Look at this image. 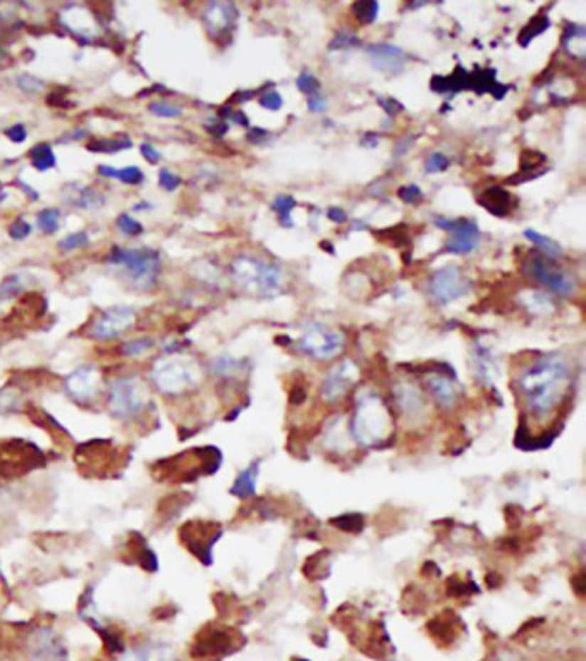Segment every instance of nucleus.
<instances>
[{
  "label": "nucleus",
  "instance_id": "obj_44",
  "mask_svg": "<svg viewBox=\"0 0 586 661\" xmlns=\"http://www.w3.org/2000/svg\"><path fill=\"white\" fill-rule=\"evenodd\" d=\"M90 243V236L88 233L85 231H80V233H73L68 234L64 239H60L59 248L62 251H71V250H78V248L86 246Z\"/></svg>",
  "mask_w": 586,
  "mask_h": 661
},
{
  "label": "nucleus",
  "instance_id": "obj_32",
  "mask_svg": "<svg viewBox=\"0 0 586 661\" xmlns=\"http://www.w3.org/2000/svg\"><path fill=\"white\" fill-rule=\"evenodd\" d=\"M325 444L327 448L334 449V452H344L348 446V437H346V431L342 427L341 419H334L332 424L329 425L325 431Z\"/></svg>",
  "mask_w": 586,
  "mask_h": 661
},
{
  "label": "nucleus",
  "instance_id": "obj_18",
  "mask_svg": "<svg viewBox=\"0 0 586 661\" xmlns=\"http://www.w3.org/2000/svg\"><path fill=\"white\" fill-rule=\"evenodd\" d=\"M68 652L57 634L50 629H40L31 642V661H64Z\"/></svg>",
  "mask_w": 586,
  "mask_h": 661
},
{
  "label": "nucleus",
  "instance_id": "obj_28",
  "mask_svg": "<svg viewBox=\"0 0 586 661\" xmlns=\"http://www.w3.org/2000/svg\"><path fill=\"white\" fill-rule=\"evenodd\" d=\"M97 172L100 176L105 177H117L119 181L126 184H139L143 183V172L142 169L136 167V165H129V167L124 169H115L112 165H98Z\"/></svg>",
  "mask_w": 586,
  "mask_h": 661
},
{
  "label": "nucleus",
  "instance_id": "obj_43",
  "mask_svg": "<svg viewBox=\"0 0 586 661\" xmlns=\"http://www.w3.org/2000/svg\"><path fill=\"white\" fill-rule=\"evenodd\" d=\"M212 370L213 374L222 375V378H229V375H234L239 370V362L230 357H218L212 362Z\"/></svg>",
  "mask_w": 586,
  "mask_h": 661
},
{
  "label": "nucleus",
  "instance_id": "obj_19",
  "mask_svg": "<svg viewBox=\"0 0 586 661\" xmlns=\"http://www.w3.org/2000/svg\"><path fill=\"white\" fill-rule=\"evenodd\" d=\"M395 402H398L399 410L407 419H416L425 413V400L420 390H416L411 384H398L394 390Z\"/></svg>",
  "mask_w": 586,
  "mask_h": 661
},
{
  "label": "nucleus",
  "instance_id": "obj_54",
  "mask_svg": "<svg viewBox=\"0 0 586 661\" xmlns=\"http://www.w3.org/2000/svg\"><path fill=\"white\" fill-rule=\"evenodd\" d=\"M327 107V98L320 93H313L308 97V109L311 113H324Z\"/></svg>",
  "mask_w": 586,
  "mask_h": 661
},
{
  "label": "nucleus",
  "instance_id": "obj_4",
  "mask_svg": "<svg viewBox=\"0 0 586 661\" xmlns=\"http://www.w3.org/2000/svg\"><path fill=\"white\" fill-rule=\"evenodd\" d=\"M230 271L239 286L257 291L260 295H272L282 283V272L275 264L262 262L247 255H241L234 260Z\"/></svg>",
  "mask_w": 586,
  "mask_h": 661
},
{
  "label": "nucleus",
  "instance_id": "obj_2",
  "mask_svg": "<svg viewBox=\"0 0 586 661\" xmlns=\"http://www.w3.org/2000/svg\"><path fill=\"white\" fill-rule=\"evenodd\" d=\"M392 419L385 403L375 392L358 398L351 419V436L363 446H375L390 436Z\"/></svg>",
  "mask_w": 586,
  "mask_h": 661
},
{
  "label": "nucleus",
  "instance_id": "obj_25",
  "mask_svg": "<svg viewBox=\"0 0 586 661\" xmlns=\"http://www.w3.org/2000/svg\"><path fill=\"white\" fill-rule=\"evenodd\" d=\"M474 374H476L478 381L481 382H492L494 375L497 372V365H495V358L492 351L484 346H478L474 350Z\"/></svg>",
  "mask_w": 586,
  "mask_h": 661
},
{
  "label": "nucleus",
  "instance_id": "obj_1",
  "mask_svg": "<svg viewBox=\"0 0 586 661\" xmlns=\"http://www.w3.org/2000/svg\"><path fill=\"white\" fill-rule=\"evenodd\" d=\"M571 381V365L559 353L536 358L519 375V391L535 417H545L559 405Z\"/></svg>",
  "mask_w": 586,
  "mask_h": 661
},
{
  "label": "nucleus",
  "instance_id": "obj_26",
  "mask_svg": "<svg viewBox=\"0 0 586 661\" xmlns=\"http://www.w3.org/2000/svg\"><path fill=\"white\" fill-rule=\"evenodd\" d=\"M257 479H258V464L255 462V464L246 467V469L238 475V479L234 481V486L230 487V494L239 496V498H247V496L255 494V489H257Z\"/></svg>",
  "mask_w": 586,
  "mask_h": 661
},
{
  "label": "nucleus",
  "instance_id": "obj_3",
  "mask_svg": "<svg viewBox=\"0 0 586 661\" xmlns=\"http://www.w3.org/2000/svg\"><path fill=\"white\" fill-rule=\"evenodd\" d=\"M45 454L28 439H0V479L9 481L41 469Z\"/></svg>",
  "mask_w": 586,
  "mask_h": 661
},
{
  "label": "nucleus",
  "instance_id": "obj_40",
  "mask_svg": "<svg viewBox=\"0 0 586 661\" xmlns=\"http://www.w3.org/2000/svg\"><path fill=\"white\" fill-rule=\"evenodd\" d=\"M148 109H150L151 114L159 115V118H167V119L179 118V115L183 114V109H181L179 105H176V103H171V102H165V100H156L154 103H150Z\"/></svg>",
  "mask_w": 586,
  "mask_h": 661
},
{
  "label": "nucleus",
  "instance_id": "obj_9",
  "mask_svg": "<svg viewBox=\"0 0 586 661\" xmlns=\"http://www.w3.org/2000/svg\"><path fill=\"white\" fill-rule=\"evenodd\" d=\"M435 226L447 231L449 238L445 250L454 255H469L480 246V227L472 219H444L437 217Z\"/></svg>",
  "mask_w": 586,
  "mask_h": 661
},
{
  "label": "nucleus",
  "instance_id": "obj_42",
  "mask_svg": "<svg viewBox=\"0 0 586 661\" xmlns=\"http://www.w3.org/2000/svg\"><path fill=\"white\" fill-rule=\"evenodd\" d=\"M115 224H117L119 231H121L122 234H126V236H139V234L143 233L142 222L136 221V219H133L131 216H127V214L119 216L117 221H115Z\"/></svg>",
  "mask_w": 586,
  "mask_h": 661
},
{
  "label": "nucleus",
  "instance_id": "obj_15",
  "mask_svg": "<svg viewBox=\"0 0 586 661\" xmlns=\"http://www.w3.org/2000/svg\"><path fill=\"white\" fill-rule=\"evenodd\" d=\"M358 367L351 360H342L325 375L321 384V398L327 403L339 402L349 387L356 382Z\"/></svg>",
  "mask_w": 586,
  "mask_h": 661
},
{
  "label": "nucleus",
  "instance_id": "obj_46",
  "mask_svg": "<svg viewBox=\"0 0 586 661\" xmlns=\"http://www.w3.org/2000/svg\"><path fill=\"white\" fill-rule=\"evenodd\" d=\"M358 41L360 40H358L356 33H353L349 30H341L336 35V38L332 40V43H330V48H334V51H341V48H348V47H353V45H358Z\"/></svg>",
  "mask_w": 586,
  "mask_h": 661
},
{
  "label": "nucleus",
  "instance_id": "obj_50",
  "mask_svg": "<svg viewBox=\"0 0 586 661\" xmlns=\"http://www.w3.org/2000/svg\"><path fill=\"white\" fill-rule=\"evenodd\" d=\"M159 183L164 189H167V192H174V189L179 188L181 183H183V179H181L177 175H174V172L167 171V169H162L159 175Z\"/></svg>",
  "mask_w": 586,
  "mask_h": 661
},
{
  "label": "nucleus",
  "instance_id": "obj_41",
  "mask_svg": "<svg viewBox=\"0 0 586 661\" xmlns=\"http://www.w3.org/2000/svg\"><path fill=\"white\" fill-rule=\"evenodd\" d=\"M525 303H528V307H530L531 312H536V313H548L554 310L552 300L543 295V293H530V295H528V300H525Z\"/></svg>",
  "mask_w": 586,
  "mask_h": 661
},
{
  "label": "nucleus",
  "instance_id": "obj_7",
  "mask_svg": "<svg viewBox=\"0 0 586 661\" xmlns=\"http://www.w3.org/2000/svg\"><path fill=\"white\" fill-rule=\"evenodd\" d=\"M198 367L186 358H164L155 363L151 379L164 395H181L198 382Z\"/></svg>",
  "mask_w": 586,
  "mask_h": 661
},
{
  "label": "nucleus",
  "instance_id": "obj_12",
  "mask_svg": "<svg viewBox=\"0 0 586 661\" xmlns=\"http://www.w3.org/2000/svg\"><path fill=\"white\" fill-rule=\"evenodd\" d=\"M528 271L536 283L550 289L552 293L559 296H571L576 289L575 278L568 272L560 271L552 262H548L543 255H533L528 262Z\"/></svg>",
  "mask_w": 586,
  "mask_h": 661
},
{
  "label": "nucleus",
  "instance_id": "obj_11",
  "mask_svg": "<svg viewBox=\"0 0 586 661\" xmlns=\"http://www.w3.org/2000/svg\"><path fill=\"white\" fill-rule=\"evenodd\" d=\"M220 536V527L210 522H186L179 529V539L198 560L212 563V546Z\"/></svg>",
  "mask_w": 586,
  "mask_h": 661
},
{
  "label": "nucleus",
  "instance_id": "obj_37",
  "mask_svg": "<svg viewBox=\"0 0 586 661\" xmlns=\"http://www.w3.org/2000/svg\"><path fill=\"white\" fill-rule=\"evenodd\" d=\"M38 227L43 233L53 234L60 226V212L59 209H43L38 212Z\"/></svg>",
  "mask_w": 586,
  "mask_h": 661
},
{
  "label": "nucleus",
  "instance_id": "obj_49",
  "mask_svg": "<svg viewBox=\"0 0 586 661\" xmlns=\"http://www.w3.org/2000/svg\"><path fill=\"white\" fill-rule=\"evenodd\" d=\"M398 195L404 204H416L420 198H423V192L416 184H407L398 189Z\"/></svg>",
  "mask_w": 586,
  "mask_h": 661
},
{
  "label": "nucleus",
  "instance_id": "obj_21",
  "mask_svg": "<svg viewBox=\"0 0 586 661\" xmlns=\"http://www.w3.org/2000/svg\"><path fill=\"white\" fill-rule=\"evenodd\" d=\"M478 204L484 209L489 210L490 214L499 217H504L513 209V197L507 189L501 188V186H490L486 188L480 197H478Z\"/></svg>",
  "mask_w": 586,
  "mask_h": 661
},
{
  "label": "nucleus",
  "instance_id": "obj_48",
  "mask_svg": "<svg viewBox=\"0 0 586 661\" xmlns=\"http://www.w3.org/2000/svg\"><path fill=\"white\" fill-rule=\"evenodd\" d=\"M296 86H298L299 92L307 93L308 97L313 93H319V90H320L319 80H316V78L309 73L301 74V76L298 78V81H296Z\"/></svg>",
  "mask_w": 586,
  "mask_h": 661
},
{
  "label": "nucleus",
  "instance_id": "obj_27",
  "mask_svg": "<svg viewBox=\"0 0 586 661\" xmlns=\"http://www.w3.org/2000/svg\"><path fill=\"white\" fill-rule=\"evenodd\" d=\"M563 45L571 57H585L586 51V36L585 28L580 24H569L564 31Z\"/></svg>",
  "mask_w": 586,
  "mask_h": 661
},
{
  "label": "nucleus",
  "instance_id": "obj_53",
  "mask_svg": "<svg viewBox=\"0 0 586 661\" xmlns=\"http://www.w3.org/2000/svg\"><path fill=\"white\" fill-rule=\"evenodd\" d=\"M6 136L11 140V142L23 143L28 136L26 127H24L23 124H12L11 127H7L6 130Z\"/></svg>",
  "mask_w": 586,
  "mask_h": 661
},
{
  "label": "nucleus",
  "instance_id": "obj_29",
  "mask_svg": "<svg viewBox=\"0 0 586 661\" xmlns=\"http://www.w3.org/2000/svg\"><path fill=\"white\" fill-rule=\"evenodd\" d=\"M525 238L530 239L531 243H535V245L538 246L540 250H542L543 257H547V259L563 257V254H564L563 246H560L557 241H554L552 238L545 236V234L536 233V231H533V229H526L525 231Z\"/></svg>",
  "mask_w": 586,
  "mask_h": 661
},
{
  "label": "nucleus",
  "instance_id": "obj_36",
  "mask_svg": "<svg viewBox=\"0 0 586 661\" xmlns=\"http://www.w3.org/2000/svg\"><path fill=\"white\" fill-rule=\"evenodd\" d=\"M353 12L361 24H370L377 19L378 4L373 0H361V2L353 4Z\"/></svg>",
  "mask_w": 586,
  "mask_h": 661
},
{
  "label": "nucleus",
  "instance_id": "obj_47",
  "mask_svg": "<svg viewBox=\"0 0 586 661\" xmlns=\"http://www.w3.org/2000/svg\"><path fill=\"white\" fill-rule=\"evenodd\" d=\"M18 86L23 90L24 93L35 95V93H40L41 90L45 88V83L38 80V78L30 76V74H23V76L18 78Z\"/></svg>",
  "mask_w": 586,
  "mask_h": 661
},
{
  "label": "nucleus",
  "instance_id": "obj_14",
  "mask_svg": "<svg viewBox=\"0 0 586 661\" xmlns=\"http://www.w3.org/2000/svg\"><path fill=\"white\" fill-rule=\"evenodd\" d=\"M136 321V310L131 307H112L102 313L95 321L92 328V336L100 341L115 340L122 336L126 330L133 328Z\"/></svg>",
  "mask_w": 586,
  "mask_h": 661
},
{
  "label": "nucleus",
  "instance_id": "obj_38",
  "mask_svg": "<svg viewBox=\"0 0 586 661\" xmlns=\"http://www.w3.org/2000/svg\"><path fill=\"white\" fill-rule=\"evenodd\" d=\"M547 162V157L536 150H525L521 155V175L530 177V172Z\"/></svg>",
  "mask_w": 586,
  "mask_h": 661
},
{
  "label": "nucleus",
  "instance_id": "obj_20",
  "mask_svg": "<svg viewBox=\"0 0 586 661\" xmlns=\"http://www.w3.org/2000/svg\"><path fill=\"white\" fill-rule=\"evenodd\" d=\"M64 200L69 205L76 207V209H100L105 204V197L102 195L97 189L90 188V186H80V184H69L68 189H64Z\"/></svg>",
  "mask_w": 586,
  "mask_h": 661
},
{
  "label": "nucleus",
  "instance_id": "obj_23",
  "mask_svg": "<svg viewBox=\"0 0 586 661\" xmlns=\"http://www.w3.org/2000/svg\"><path fill=\"white\" fill-rule=\"evenodd\" d=\"M62 21H64L65 26L73 33H76V35L90 36L92 33H95V21L92 14L82 9V7H69L68 11L62 12Z\"/></svg>",
  "mask_w": 586,
  "mask_h": 661
},
{
  "label": "nucleus",
  "instance_id": "obj_34",
  "mask_svg": "<svg viewBox=\"0 0 586 661\" xmlns=\"http://www.w3.org/2000/svg\"><path fill=\"white\" fill-rule=\"evenodd\" d=\"M296 207V200L291 195H279L272 204V209L277 212L280 224L291 227L292 226V219H291V212L294 210Z\"/></svg>",
  "mask_w": 586,
  "mask_h": 661
},
{
  "label": "nucleus",
  "instance_id": "obj_52",
  "mask_svg": "<svg viewBox=\"0 0 586 661\" xmlns=\"http://www.w3.org/2000/svg\"><path fill=\"white\" fill-rule=\"evenodd\" d=\"M260 105L267 110H279L282 107V97L277 92H268L260 97Z\"/></svg>",
  "mask_w": 586,
  "mask_h": 661
},
{
  "label": "nucleus",
  "instance_id": "obj_35",
  "mask_svg": "<svg viewBox=\"0 0 586 661\" xmlns=\"http://www.w3.org/2000/svg\"><path fill=\"white\" fill-rule=\"evenodd\" d=\"M21 396L19 392L12 387H4L0 390V415H9L21 410Z\"/></svg>",
  "mask_w": 586,
  "mask_h": 661
},
{
  "label": "nucleus",
  "instance_id": "obj_31",
  "mask_svg": "<svg viewBox=\"0 0 586 661\" xmlns=\"http://www.w3.org/2000/svg\"><path fill=\"white\" fill-rule=\"evenodd\" d=\"M30 159L31 164L35 165V169L38 171H48L55 165V155H53L52 147L48 143H40L36 147H33L30 150Z\"/></svg>",
  "mask_w": 586,
  "mask_h": 661
},
{
  "label": "nucleus",
  "instance_id": "obj_13",
  "mask_svg": "<svg viewBox=\"0 0 586 661\" xmlns=\"http://www.w3.org/2000/svg\"><path fill=\"white\" fill-rule=\"evenodd\" d=\"M65 392L78 403H92L100 395L102 374L97 365H81L68 375L64 382Z\"/></svg>",
  "mask_w": 586,
  "mask_h": 661
},
{
  "label": "nucleus",
  "instance_id": "obj_16",
  "mask_svg": "<svg viewBox=\"0 0 586 661\" xmlns=\"http://www.w3.org/2000/svg\"><path fill=\"white\" fill-rule=\"evenodd\" d=\"M238 11L233 4L212 2L206 6L203 21L208 35L213 40H222L236 26Z\"/></svg>",
  "mask_w": 586,
  "mask_h": 661
},
{
  "label": "nucleus",
  "instance_id": "obj_5",
  "mask_svg": "<svg viewBox=\"0 0 586 661\" xmlns=\"http://www.w3.org/2000/svg\"><path fill=\"white\" fill-rule=\"evenodd\" d=\"M107 262L114 266H124L136 288L148 289L155 284L160 272L159 254L146 248L131 250V248H117L110 251Z\"/></svg>",
  "mask_w": 586,
  "mask_h": 661
},
{
  "label": "nucleus",
  "instance_id": "obj_56",
  "mask_svg": "<svg viewBox=\"0 0 586 661\" xmlns=\"http://www.w3.org/2000/svg\"><path fill=\"white\" fill-rule=\"evenodd\" d=\"M142 155L150 164H156L160 160V152L156 150L154 145H150V143H143L142 145Z\"/></svg>",
  "mask_w": 586,
  "mask_h": 661
},
{
  "label": "nucleus",
  "instance_id": "obj_39",
  "mask_svg": "<svg viewBox=\"0 0 586 661\" xmlns=\"http://www.w3.org/2000/svg\"><path fill=\"white\" fill-rule=\"evenodd\" d=\"M154 340L150 338H138V340H131L122 345V353L127 357H139V355L146 353L148 350L154 348Z\"/></svg>",
  "mask_w": 586,
  "mask_h": 661
},
{
  "label": "nucleus",
  "instance_id": "obj_17",
  "mask_svg": "<svg viewBox=\"0 0 586 661\" xmlns=\"http://www.w3.org/2000/svg\"><path fill=\"white\" fill-rule=\"evenodd\" d=\"M366 57H368L370 64L373 66L377 71L382 73H401L404 64H406L407 56L404 53L403 48L398 45L392 43H373L366 47Z\"/></svg>",
  "mask_w": 586,
  "mask_h": 661
},
{
  "label": "nucleus",
  "instance_id": "obj_57",
  "mask_svg": "<svg viewBox=\"0 0 586 661\" xmlns=\"http://www.w3.org/2000/svg\"><path fill=\"white\" fill-rule=\"evenodd\" d=\"M327 217L332 222H339V224L341 222H346V219H348V216H346V212L341 209V207H330V209L327 210Z\"/></svg>",
  "mask_w": 586,
  "mask_h": 661
},
{
  "label": "nucleus",
  "instance_id": "obj_22",
  "mask_svg": "<svg viewBox=\"0 0 586 661\" xmlns=\"http://www.w3.org/2000/svg\"><path fill=\"white\" fill-rule=\"evenodd\" d=\"M427 387L430 390L432 396L437 400V403L442 405L444 408H452L457 402V390L452 381L445 375L433 374L427 379Z\"/></svg>",
  "mask_w": 586,
  "mask_h": 661
},
{
  "label": "nucleus",
  "instance_id": "obj_55",
  "mask_svg": "<svg viewBox=\"0 0 586 661\" xmlns=\"http://www.w3.org/2000/svg\"><path fill=\"white\" fill-rule=\"evenodd\" d=\"M378 103H380V105L383 107V110H385L389 115H394V114H398L399 110H403L401 103H399L398 100H394V98L378 97Z\"/></svg>",
  "mask_w": 586,
  "mask_h": 661
},
{
  "label": "nucleus",
  "instance_id": "obj_10",
  "mask_svg": "<svg viewBox=\"0 0 586 661\" xmlns=\"http://www.w3.org/2000/svg\"><path fill=\"white\" fill-rule=\"evenodd\" d=\"M469 281L457 266H445L435 271L428 279V293L439 305L452 303L468 293Z\"/></svg>",
  "mask_w": 586,
  "mask_h": 661
},
{
  "label": "nucleus",
  "instance_id": "obj_59",
  "mask_svg": "<svg viewBox=\"0 0 586 661\" xmlns=\"http://www.w3.org/2000/svg\"><path fill=\"white\" fill-rule=\"evenodd\" d=\"M0 56H2V51H0Z\"/></svg>",
  "mask_w": 586,
  "mask_h": 661
},
{
  "label": "nucleus",
  "instance_id": "obj_6",
  "mask_svg": "<svg viewBox=\"0 0 586 661\" xmlns=\"http://www.w3.org/2000/svg\"><path fill=\"white\" fill-rule=\"evenodd\" d=\"M146 387L134 375L117 378L109 386V410L115 419L133 420L146 407Z\"/></svg>",
  "mask_w": 586,
  "mask_h": 661
},
{
  "label": "nucleus",
  "instance_id": "obj_51",
  "mask_svg": "<svg viewBox=\"0 0 586 661\" xmlns=\"http://www.w3.org/2000/svg\"><path fill=\"white\" fill-rule=\"evenodd\" d=\"M30 233H31V226H30V222H26L24 219H16L9 227L11 238H14V239H24Z\"/></svg>",
  "mask_w": 586,
  "mask_h": 661
},
{
  "label": "nucleus",
  "instance_id": "obj_33",
  "mask_svg": "<svg viewBox=\"0 0 586 661\" xmlns=\"http://www.w3.org/2000/svg\"><path fill=\"white\" fill-rule=\"evenodd\" d=\"M548 26H550V19H548L547 14L535 16V18L523 28L521 33H519V41H521L523 47H526L531 40L536 38L538 35H542L543 31H547Z\"/></svg>",
  "mask_w": 586,
  "mask_h": 661
},
{
  "label": "nucleus",
  "instance_id": "obj_58",
  "mask_svg": "<svg viewBox=\"0 0 586 661\" xmlns=\"http://www.w3.org/2000/svg\"><path fill=\"white\" fill-rule=\"evenodd\" d=\"M86 135H88V131H86V130H74L73 133L65 135L62 142H68V140H81V138H85Z\"/></svg>",
  "mask_w": 586,
  "mask_h": 661
},
{
  "label": "nucleus",
  "instance_id": "obj_45",
  "mask_svg": "<svg viewBox=\"0 0 586 661\" xmlns=\"http://www.w3.org/2000/svg\"><path fill=\"white\" fill-rule=\"evenodd\" d=\"M449 165H451V160L447 157L440 154V152H433V154L428 155L427 162H425V171L428 175H437V172L447 171Z\"/></svg>",
  "mask_w": 586,
  "mask_h": 661
},
{
  "label": "nucleus",
  "instance_id": "obj_24",
  "mask_svg": "<svg viewBox=\"0 0 586 661\" xmlns=\"http://www.w3.org/2000/svg\"><path fill=\"white\" fill-rule=\"evenodd\" d=\"M129 549L131 555H133L134 561L143 567L148 572H155L159 568V560H156V555L154 553V549L148 546V543L144 541V537L142 534L136 532L133 539L129 541Z\"/></svg>",
  "mask_w": 586,
  "mask_h": 661
},
{
  "label": "nucleus",
  "instance_id": "obj_30",
  "mask_svg": "<svg viewBox=\"0 0 586 661\" xmlns=\"http://www.w3.org/2000/svg\"><path fill=\"white\" fill-rule=\"evenodd\" d=\"M129 147L131 140L127 136L126 138H97L86 145L90 152H97V154H115V152H121Z\"/></svg>",
  "mask_w": 586,
  "mask_h": 661
},
{
  "label": "nucleus",
  "instance_id": "obj_8",
  "mask_svg": "<svg viewBox=\"0 0 586 661\" xmlns=\"http://www.w3.org/2000/svg\"><path fill=\"white\" fill-rule=\"evenodd\" d=\"M344 336L339 330L329 329L321 324H313L298 340V350L316 360H327L339 355V351L344 348Z\"/></svg>",
  "mask_w": 586,
  "mask_h": 661
}]
</instances>
